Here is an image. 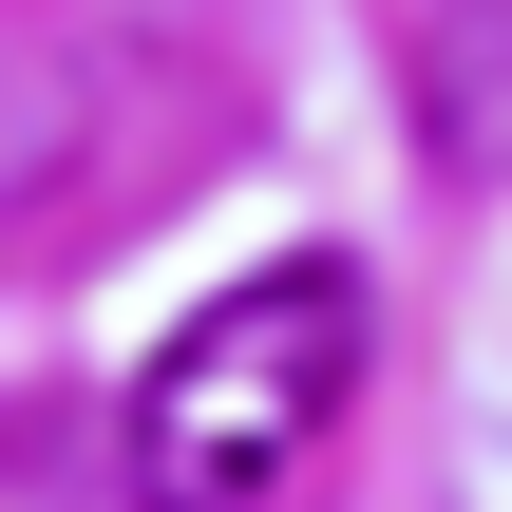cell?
I'll use <instances>...</instances> for the list:
<instances>
[{"label": "cell", "mask_w": 512, "mask_h": 512, "mask_svg": "<svg viewBox=\"0 0 512 512\" xmlns=\"http://www.w3.org/2000/svg\"><path fill=\"white\" fill-rule=\"evenodd\" d=\"M418 133H437V171L512 190V0H437V38H418Z\"/></svg>", "instance_id": "cell-2"}, {"label": "cell", "mask_w": 512, "mask_h": 512, "mask_svg": "<svg viewBox=\"0 0 512 512\" xmlns=\"http://www.w3.org/2000/svg\"><path fill=\"white\" fill-rule=\"evenodd\" d=\"M361 399V266L304 247V266H247L228 304L171 323V361L133 380V512H266Z\"/></svg>", "instance_id": "cell-1"}]
</instances>
